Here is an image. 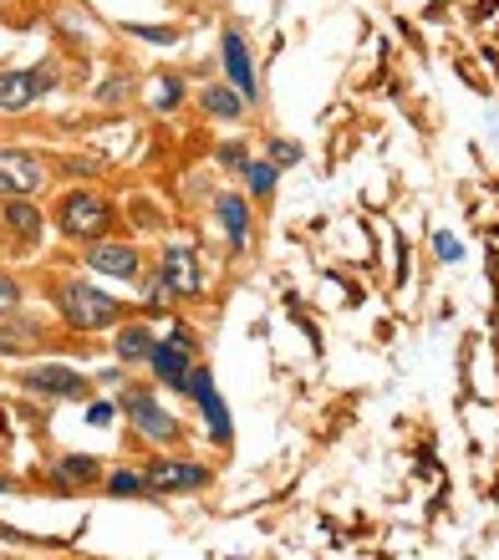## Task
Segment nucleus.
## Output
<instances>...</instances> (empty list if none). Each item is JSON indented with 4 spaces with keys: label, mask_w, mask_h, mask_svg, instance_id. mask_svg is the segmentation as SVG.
<instances>
[{
    "label": "nucleus",
    "mask_w": 499,
    "mask_h": 560,
    "mask_svg": "<svg viewBox=\"0 0 499 560\" xmlns=\"http://www.w3.org/2000/svg\"><path fill=\"white\" fill-rule=\"evenodd\" d=\"M46 189V163L26 148H0V199H31Z\"/></svg>",
    "instance_id": "20e7f679"
},
{
    "label": "nucleus",
    "mask_w": 499,
    "mask_h": 560,
    "mask_svg": "<svg viewBox=\"0 0 499 560\" xmlns=\"http://www.w3.org/2000/svg\"><path fill=\"white\" fill-rule=\"evenodd\" d=\"M15 306H21V280H15V276H0V322H5Z\"/></svg>",
    "instance_id": "6ab92c4d"
},
{
    "label": "nucleus",
    "mask_w": 499,
    "mask_h": 560,
    "mask_svg": "<svg viewBox=\"0 0 499 560\" xmlns=\"http://www.w3.org/2000/svg\"><path fill=\"white\" fill-rule=\"evenodd\" d=\"M153 347H159V341H153V331H148V326H123V331H118V362H123V368L148 362V357H153Z\"/></svg>",
    "instance_id": "2eb2a0df"
},
{
    "label": "nucleus",
    "mask_w": 499,
    "mask_h": 560,
    "mask_svg": "<svg viewBox=\"0 0 499 560\" xmlns=\"http://www.w3.org/2000/svg\"><path fill=\"white\" fill-rule=\"evenodd\" d=\"M113 224V199L97 189H67L57 199V230L67 240H103Z\"/></svg>",
    "instance_id": "f03ea898"
},
{
    "label": "nucleus",
    "mask_w": 499,
    "mask_h": 560,
    "mask_svg": "<svg viewBox=\"0 0 499 560\" xmlns=\"http://www.w3.org/2000/svg\"><path fill=\"white\" fill-rule=\"evenodd\" d=\"M51 295H57L61 322L72 326V331H103V326L123 322V301H113V295L88 285V280H57Z\"/></svg>",
    "instance_id": "f257e3e1"
},
{
    "label": "nucleus",
    "mask_w": 499,
    "mask_h": 560,
    "mask_svg": "<svg viewBox=\"0 0 499 560\" xmlns=\"http://www.w3.org/2000/svg\"><path fill=\"white\" fill-rule=\"evenodd\" d=\"M439 255H443V260H459V245L449 235H439Z\"/></svg>",
    "instance_id": "412c9836"
},
{
    "label": "nucleus",
    "mask_w": 499,
    "mask_h": 560,
    "mask_svg": "<svg viewBox=\"0 0 499 560\" xmlns=\"http://www.w3.org/2000/svg\"><path fill=\"white\" fill-rule=\"evenodd\" d=\"M178 103V82H174V88H163L159 92V107H174Z\"/></svg>",
    "instance_id": "4be33fe9"
},
{
    "label": "nucleus",
    "mask_w": 499,
    "mask_h": 560,
    "mask_svg": "<svg viewBox=\"0 0 499 560\" xmlns=\"http://www.w3.org/2000/svg\"><path fill=\"white\" fill-rule=\"evenodd\" d=\"M224 72H230V88H235L245 103L260 97V88H255V61H250V46L240 31H224Z\"/></svg>",
    "instance_id": "9b49d317"
},
{
    "label": "nucleus",
    "mask_w": 499,
    "mask_h": 560,
    "mask_svg": "<svg viewBox=\"0 0 499 560\" xmlns=\"http://www.w3.org/2000/svg\"><path fill=\"white\" fill-rule=\"evenodd\" d=\"M0 224H5V235L15 240V250H36L46 235L42 205H31V199H5V205H0Z\"/></svg>",
    "instance_id": "9d476101"
},
{
    "label": "nucleus",
    "mask_w": 499,
    "mask_h": 560,
    "mask_svg": "<svg viewBox=\"0 0 499 560\" xmlns=\"http://www.w3.org/2000/svg\"><path fill=\"white\" fill-rule=\"evenodd\" d=\"M214 214H220L224 235H230V250H245V245H250V209H245V194H220Z\"/></svg>",
    "instance_id": "f8f14e48"
},
{
    "label": "nucleus",
    "mask_w": 499,
    "mask_h": 560,
    "mask_svg": "<svg viewBox=\"0 0 499 560\" xmlns=\"http://www.w3.org/2000/svg\"><path fill=\"white\" fill-rule=\"evenodd\" d=\"M36 92H42L36 72H0V113H21V107H31L36 103Z\"/></svg>",
    "instance_id": "ddd939ff"
},
{
    "label": "nucleus",
    "mask_w": 499,
    "mask_h": 560,
    "mask_svg": "<svg viewBox=\"0 0 499 560\" xmlns=\"http://www.w3.org/2000/svg\"><path fill=\"white\" fill-rule=\"evenodd\" d=\"M123 413H128V423L143 433L148 443H174L178 439V423L169 408H159V398L153 393H128L123 398Z\"/></svg>",
    "instance_id": "39448f33"
},
{
    "label": "nucleus",
    "mask_w": 499,
    "mask_h": 560,
    "mask_svg": "<svg viewBox=\"0 0 499 560\" xmlns=\"http://www.w3.org/2000/svg\"><path fill=\"white\" fill-rule=\"evenodd\" d=\"M92 479H97V458H88V454H72V458H61L57 464V485L61 489L92 485Z\"/></svg>",
    "instance_id": "dca6fc26"
},
{
    "label": "nucleus",
    "mask_w": 499,
    "mask_h": 560,
    "mask_svg": "<svg viewBox=\"0 0 499 560\" xmlns=\"http://www.w3.org/2000/svg\"><path fill=\"white\" fill-rule=\"evenodd\" d=\"M82 260H88V270L113 276V280H138V270H143V255L128 240H92Z\"/></svg>",
    "instance_id": "423d86ee"
},
{
    "label": "nucleus",
    "mask_w": 499,
    "mask_h": 560,
    "mask_svg": "<svg viewBox=\"0 0 499 560\" xmlns=\"http://www.w3.org/2000/svg\"><path fill=\"white\" fill-rule=\"evenodd\" d=\"M159 285L174 295V301H199V295H205V266H199V250H194L189 240L163 245V255H159Z\"/></svg>",
    "instance_id": "7ed1b4c3"
},
{
    "label": "nucleus",
    "mask_w": 499,
    "mask_h": 560,
    "mask_svg": "<svg viewBox=\"0 0 499 560\" xmlns=\"http://www.w3.org/2000/svg\"><path fill=\"white\" fill-rule=\"evenodd\" d=\"M220 159H224V168H245V163H250V159H245V148H240V143H224V148H220Z\"/></svg>",
    "instance_id": "aec40b11"
},
{
    "label": "nucleus",
    "mask_w": 499,
    "mask_h": 560,
    "mask_svg": "<svg viewBox=\"0 0 499 560\" xmlns=\"http://www.w3.org/2000/svg\"><path fill=\"white\" fill-rule=\"evenodd\" d=\"M199 103H205V113L209 118H220V122H240L245 118V97H240L235 88H224V82H209L205 92H199Z\"/></svg>",
    "instance_id": "4468645a"
},
{
    "label": "nucleus",
    "mask_w": 499,
    "mask_h": 560,
    "mask_svg": "<svg viewBox=\"0 0 499 560\" xmlns=\"http://www.w3.org/2000/svg\"><path fill=\"white\" fill-rule=\"evenodd\" d=\"M245 184L255 199H270V189H276V163L270 159H250L245 163Z\"/></svg>",
    "instance_id": "f3484780"
},
{
    "label": "nucleus",
    "mask_w": 499,
    "mask_h": 560,
    "mask_svg": "<svg viewBox=\"0 0 499 560\" xmlns=\"http://www.w3.org/2000/svg\"><path fill=\"white\" fill-rule=\"evenodd\" d=\"M148 489H163V494H194V489H205L214 474L205 464H184V458H159V464H148L143 469Z\"/></svg>",
    "instance_id": "1a4fd4ad"
},
{
    "label": "nucleus",
    "mask_w": 499,
    "mask_h": 560,
    "mask_svg": "<svg viewBox=\"0 0 499 560\" xmlns=\"http://www.w3.org/2000/svg\"><path fill=\"white\" fill-rule=\"evenodd\" d=\"M153 377H159L163 387H174V393H189L194 387V357H189V337H169L153 347Z\"/></svg>",
    "instance_id": "6e6552de"
},
{
    "label": "nucleus",
    "mask_w": 499,
    "mask_h": 560,
    "mask_svg": "<svg viewBox=\"0 0 499 560\" xmlns=\"http://www.w3.org/2000/svg\"><path fill=\"white\" fill-rule=\"evenodd\" d=\"M143 489H148V479L143 474H128V469H118L107 479V494H143Z\"/></svg>",
    "instance_id": "a211bd4d"
},
{
    "label": "nucleus",
    "mask_w": 499,
    "mask_h": 560,
    "mask_svg": "<svg viewBox=\"0 0 499 560\" xmlns=\"http://www.w3.org/2000/svg\"><path fill=\"white\" fill-rule=\"evenodd\" d=\"M21 387L42 393V398H88V377L77 368H61V362H42V368H26L21 372Z\"/></svg>",
    "instance_id": "0eeeda50"
}]
</instances>
